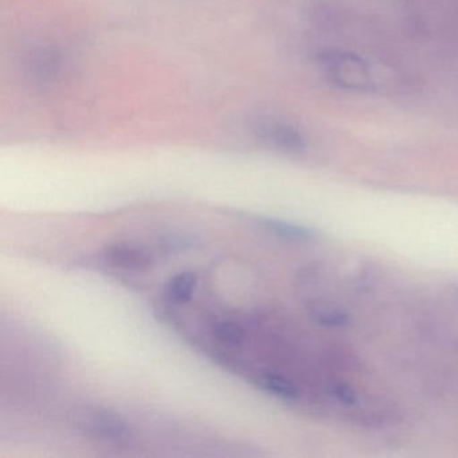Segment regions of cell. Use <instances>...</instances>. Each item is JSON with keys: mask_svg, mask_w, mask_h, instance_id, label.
Listing matches in <instances>:
<instances>
[{"mask_svg": "<svg viewBox=\"0 0 458 458\" xmlns=\"http://www.w3.org/2000/svg\"><path fill=\"white\" fill-rule=\"evenodd\" d=\"M106 262L120 269L143 272L154 265L155 257L148 248L138 243L120 242L104 250Z\"/></svg>", "mask_w": 458, "mask_h": 458, "instance_id": "cell-3", "label": "cell"}, {"mask_svg": "<svg viewBox=\"0 0 458 458\" xmlns=\"http://www.w3.org/2000/svg\"><path fill=\"white\" fill-rule=\"evenodd\" d=\"M265 139L276 148L283 149L285 152H297L304 151L305 140L301 133L294 128L288 127V125H270L269 128H265Z\"/></svg>", "mask_w": 458, "mask_h": 458, "instance_id": "cell-5", "label": "cell"}, {"mask_svg": "<svg viewBox=\"0 0 458 458\" xmlns=\"http://www.w3.org/2000/svg\"><path fill=\"white\" fill-rule=\"evenodd\" d=\"M257 225H259L261 229L269 232L270 234L275 235V237L288 241V242H310L316 235L315 232L308 229V227L291 224V222L281 221V219L257 218Z\"/></svg>", "mask_w": 458, "mask_h": 458, "instance_id": "cell-4", "label": "cell"}, {"mask_svg": "<svg viewBox=\"0 0 458 458\" xmlns=\"http://www.w3.org/2000/svg\"><path fill=\"white\" fill-rule=\"evenodd\" d=\"M72 425L79 433L103 444H128L132 439V428L124 418L111 410L85 407L72 415Z\"/></svg>", "mask_w": 458, "mask_h": 458, "instance_id": "cell-1", "label": "cell"}, {"mask_svg": "<svg viewBox=\"0 0 458 458\" xmlns=\"http://www.w3.org/2000/svg\"><path fill=\"white\" fill-rule=\"evenodd\" d=\"M163 246L168 249V250H182V249L189 248L191 246V241L186 237H181V235H168L163 240Z\"/></svg>", "mask_w": 458, "mask_h": 458, "instance_id": "cell-10", "label": "cell"}, {"mask_svg": "<svg viewBox=\"0 0 458 458\" xmlns=\"http://www.w3.org/2000/svg\"><path fill=\"white\" fill-rule=\"evenodd\" d=\"M328 76L337 85L348 89H366L371 85L369 66L358 55L348 53H335L326 58Z\"/></svg>", "mask_w": 458, "mask_h": 458, "instance_id": "cell-2", "label": "cell"}, {"mask_svg": "<svg viewBox=\"0 0 458 458\" xmlns=\"http://www.w3.org/2000/svg\"><path fill=\"white\" fill-rule=\"evenodd\" d=\"M197 285L198 276L195 275V273L182 272L174 276V277L168 281L165 292H167V296L170 297V300H173L174 302L184 304V302H189L190 300L192 299V294H194Z\"/></svg>", "mask_w": 458, "mask_h": 458, "instance_id": "cell-6", "label": "cell"}, {"mask_svg": "<svg viewBox=\"0 0 458 458\" xmlns=\"http://www.w3.org/2000/svg\"><path fill=\"white\" fill-rule=\"evenodd\" d=\"M214 336L230 347H238L245 342V329L233 321H222L214 327Z\"/></svg>", "mask_w": 458, "mask_h": 458, "instance_id": "cell-9", "label": "cell"}, {"mask_svg": "<svg viewBox=\"0 0 458 458\" xmlns=\"http://www.w3.org/2000/svg\"><path fill=\"white\" fill-rule=\"evenodd\" d=\"M308 313L313 320L324 327H344L348 324V315L339 308L326 302H310L307 305Z\"/></svg>", "mask_w": 458, "mask_h": 458, "instance_id": "cell-8", "label": "cell"}, {"mask_svg": "<svg viewBox=\"0 0 458 458\" xmlns=\"http://www.w3.org/2000/svg\"><path fill=\"white\" fill-rule=\"evenodd\" d=\"M259 385L267 393L278 396V398L286 399V401H293V399L299 398L297 386L283 375L267 372L259 377Z\"/></svg>", "mask_w": 458, "mask_h": 458, "instance_id": "cell-7", "label": "cell"}]
</instances>
